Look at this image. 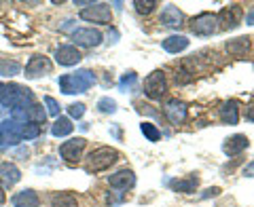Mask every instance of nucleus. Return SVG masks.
<instances>
[{"mask_svg": "<svg viewBox=\"0 0 254 207\" xmlns=\"http://www.w3.org/2000/svg\"><path fill=\"white\" fill-rule=\"evenodd\" d=\"M216 195H220V188H208V190H203V195H201V199H210V197H216Z\"/></svg>", "mask_w": 254, "mask_h": 207, "instance_id": "72a5a7b5", "label": "nucleus"}, {"mask_svg": "<svg viewBox=\"0 0 254 207\" xmlns=\"http://www.w3.org/2000/svg\"><path fill=\"white\" fill-rule=\"evenodd\" d=\"M0 104H2L4 108H11V110H28L32 104H34V93H32L28 87L11 83V85H4Z\"/></svg>", "mask_w": 254, "mask_h": 207, "instance_id": "f257e3e1", "label": "nucleus"}, {"mask_svg": "<svg viewBox=\"0 0 254 207\" xmlns=\"http://www.w3.org/2000/svg\"><path fill=\"white\" fill-rule=\"evenodd\" d=\"M81 19L89 21V23H110L113 21V11H110V4L106 2H91L87 9L81 11Z\"/></svg>", "mask_w": 254, "mask_h": 207, "instance_id": "39448f33", "label": "nucleus"}, {"mask_svg": "<svg viewBox=\"0 0 254 207\" xmlns=\"http://www.w3.org/2000/svg\"><path fill=\"white\" fill-rule=\"evenodd\" d=\"M216 19H218V30H233L240 26V21H242V6L240 4H229L225 6L218 15H216Z\"/></svg>", "mask_w": 254, "mask_h": 207, "instance_id": "1a4fd4ad", "label": "nucleus"}, {"mask_svg": "<svg viewBox=\"0 0 254 207\" xmlns=\"http://www.w3.org/2000/svg\"><path fill=\"white\" fill-rule=\"evenodd\" d=\"M133 83H136V74L133 72H127L121 81H119V87H121V91H125V87H131Z\"/></svg>", "mask_w": 254, "mask_h": 207, "instance_id": "473e14b6", "label": "nucleus"}, {"mask_svg": "<svg viewBox=\"0 0 254 207\" xmlns=\"http://www.w3.org/2000/svg\"><path fill=\"white\" fill-rule=\"evenodd\" d=\"M2 91H4V85L0 83V98H2Z\"/></svg>", "mask_w": 254, "mask_h": 207, "instance_id": "58836bf2", "label": "nucleus"}, {"mask_svg": "<svg viewBox=\"0 0 254 207\" xmlns=\"http://www.w3.org/2000/svg\"><path fill=\"white\" fill-rule=\"evenodd\" d=\"M190 32L195 36H212L218 32V19L214 13H199L197 17L190 19Z\"/></svg>", "mask_w": 254, "mask_h": 207, "instance_id": "20e7f679", "label": "nucleus"}, {"mask_svg": "<svg viewBox=\"0 0 254 207\" xmlns=\"http://www.w3.org/2000/svg\"><path fill=\"white\" fill-rule=\"evenodd\" d=\"M140 131L146 135L148 142H157L159 138H161V131H159L153 123H142V125H140Z\"/></svg>", "mask_w": 254, "mask_h": 207, "instance_id": "cd10ccee", "label": "nucleus"}, {"mask_svg": "<svg viewBox=\"0 0 254 207\" xmlns=\"http://www.w3.org/2000/svg\"><path fill=\"white\" fill-rule=\"evenodd\" d=\"M72 129H74V125L68 116H58L55 123L51 125V135L53 138H66V135L72 133Z\"/></svg>", "mask_w": 254, "mask_h": 207, "instance_id": "412c9836", "label": "nucleus"}, {"mask_svg": "<svg viewBox=\"0 0 254 207\" xmlns=\"http://www.w3.org/2000/svg\"><path fill=\"white\" fill-rule=\"evenodd\" d=\"M68 114L72 118H81L85 114V104H81V102H78V104H70V106H68Z\"/></svg>", "mask_w": 254, "mask_h": 207, "instance_id": "2f4dec72", "label": "nucleus"}, {"mask_svg": "<svg viewBox=\"0 0 254 207\" xmlns=\"http://www.w3.org/2000/svg\"><path fill=\"white\" fill-rule=\"evenodd\" d=\"M0 133H2L4 144H19L21 142V123L13 121V118H6V121L0 123Z\"/></svg>", "mask_w": 254, "mask_h": 207, "instance_id": "4468645a", "label": "nucleus"}, {"mask_svg": "<svg viewBox=\"0 0 254 207\" xmlns=\"http://www.w3.org/2000/svg\"><path fill=\"white\" fill-rule=\"evenodd\" d=\"M93 83H95V74L91 70H76V72L60 76V81H58L62 93H66V95L85 93L89 87H93Z\"/></svg>", "mask_w": 254, "mask_h": 207, "instance_id": "f03ea898", "label": "nucleus"}, {"mask_svg": "<svg viewBox=\"0 0 254 207\" xmlns=\"http://www.w3.org/2000/svg\"><path fill=\"white\" fill-rule=\"evenodd\" d=\"M250 49V38H233V41L227 43V53L229 55H235V57H242V55H246V51Z\"/></svg>", "mask_w": 254, "mask_h": 207, "instance_id": "5701e85b", "label": "nucleus"}, {"mask_svg": "<svg viewBox=\"0 0 254 207\" xmlns=\"http://www.w3.org/2000/svg\"><path fill=\"white\" fill-rule=\"evenodd\" d=\"M85 146H87L85 138H72V140L64 142V144L60 146V156L68 165H76L78 161H81L83 153H85Z\"/></svg>", "mask_w": 254, "mask_h": 207, "instance_id": "423d86ee", "label": "nucleus"}, {"mask_svg": "<svg viewBox=\"0 0 254 207\" xmlns=\"http://www.w3.org/2000/svg\"><path fill=\"white\" fill-rule=\"evenodd\" d=\"M19 70H21V66L17 61L0 57V76H15V74H19Z\"/></svg>", "mask_w": 254, "mask_h": 207, "instance_id": "a878e982", "label": "nucleus"}, {"mask_svg": "<svg viewBox=\"0 0 254 207\" xmlns=\"http://www.w3.org/2000/svg\"><path fill=\"white\" fill-rule=\"evenodd\" d=\"M11 203L13 207H38L41 205V197L36 195V190L26 188V190H19L11 197Z\"/></svg>", "mask_w": 254, "mask_h": 207, "instance_id": "dca6fc26", "label": "nucleus"}, {"mask_svg": "<svg viewBox=\"0 0 254 207\" xmlns=\"http://www.w3.org/2000/svg\"><path fill=\"white\" fill-rule=\"evenodd\" d=\"M0 146H4V140H2V133H0Z\"/></svg>", "mask_w": 254, "mask_h": 207, "instance_id": "ea45409f", "label": "nucleus"}, {"mask_svg": "<svg viewBox=\"0 0 254 207\" xmlns=\"http://www.w3.org/2000/svg\"><path fill=\"white\" fill-rule=\"evenodd\" d=\"M157 4H159L157 0H133V6H136V11L138 13H144V15L153 13Z\"/></svg>", "mask_w": 254, "mask_h": 207, "instance_id": "c85d7f7f", "label": "nucleus"}, {"mask_svg": "<svg viewBox=\"0 0 254 207\" xmlns=\"http://www.w3.org/2000/svg\"><path fill=\"white\" fill-rule=\"evenodd\" d=\"M72 43L76 47L91 49V47H98L102 43V32L93 30V28H78V30L72 32Z\"/></svg>", "mask_w": 254, "mask_h": 207, "instance_id": "9d476101", "label": "nucleus"}, {"mask_svg": "<svg viewBox=\"0 0 254 207\" xmlns=\"http://www.w3.org/2000/svg\"><path fill=\"white\" fill-rule=\"evenodd\" d=\"M51 207H78V201L72 193H55L51 197Z\"/></svg>", "mask_w": 254, "mask_h": 207, "instance_id": "b1692460", "label": "nucleus"}, {"mask_svg": "<svg viewBox=\"0 0 254 207\" xmlns=\"http://www.w3.org/2000/svg\"><path fill=\"white\" fill-rule=\"evenodd\" d=\"M182 21H185V15L178 9L176 4H168L161 11V23L168 28H182Z\"/></svg>", "mask_w": 254, "mask_h": 207, "instance_id": "a211bd4d", "label": "nucleus"}, {"mask_svg": "<svg viewBox=\"0 0 254 207\" xmlns=\"http://www.w3.org/2000/svg\"><path fill=\"white\" fill-rule=\"evenodd\" d=\"M98 108H100V112L115 114V112H117V102L110 100V98H102V100L98 102Z\"/></svg>", "mask_w": 254, "mask_h": 207, "instance_id": "c756f323", "label": "nucleus"}, {"mask_svg": "<svg viewBox=\"0 0 254 207\" xmlns=\"http://www.w3.org/2000/svg\"><path fill=\"white\" fill-rule=\"evenodd\" d=\"M161 45H163V49L168 51V53H180V51H185L187 47H189V38H187V36L174 34V36H168V38H165Z\"/></svg>", "mask_w": 254, "mask_h": 207, "instance_id": "4be33fe9", "label": "nucleus"}, {"mask_svg": "<svg viewBox=\"0 0 254 207\" xmlns=\"http://www.w3.org/2000/svg\"><path fill=\"white\" fill-rule=\"evenodd\" d=\"M165 91H168V81H165V74L161 70H155L144 78V93L150 100H161Z\"/></svg>", "mask_w": 254, "mask_h": 207, "instance_id": "0eeeda50", "label": "nucleus"}, {"mask_svg": "<svg viewBox=\"0 0 254 207\" xmlns=\"http://www.w3.org/2000/svg\"><path fill=\"white\" fill-rule=\"evenodd\" d=\"M248 146H250V140L246 138V135H242V133H235V135H231V138L225 140V144H222V153H225L227 156H235V155L244 153Z\"/></svg>", "mask_w": 254, "mask_h": 207, "instance_id": "2eb2a0df", "label": "nucleus"}, {"mask_svg": "<svg viewBox=\"0 0 254 207\" xmlns=\"http://www.w3.org/2000/svg\"><path fill=\"white\" fill-rule=\"evenodd\" d=\"M246 23H250V26H252V23H254V6H252V9H250V13H248V17H246Z\"/></svg>", "mask_w": 254, "mask_h": 207, "instance_id": "e433bc0d", "label": "nucleus"}, {"mask_svg": "<svg viewBox=\"0 0 254 207\" xmlns=\"http://www.w3.org/2000/svg\"><path fill=\"white\" fill-rule=\"evenodd\" d=\"M81 59H83V55L74 45H62V47H58V51H55V61H58L60 66L70 68V66H76Z\"/></svg>", "mask_w": 254, "mask_h": 207, "instance_id": "9b49d317", "label": "nucleus"}, {"mask_svg": "<svg viewBox=\"0 0 254 207\" xmlns=\"http://www.w3.org/2000/svg\"><path fill=\"white\" fill-rule=\"evenodd\" d=\"M45 106H47V112L51 116H60V104L55 102L51 95H45Z\"/></svg>", "mask_w": 254, "mask_h": 207, "instance_id": "7c9ffc66", "label": "nucleus"}, {"mask_svg": "<svg viewBox=\"0 0 254 207\" xmlns=\"http://www.w3.org/2000/svg\"><path fill=\"white\" fill-rule=\"evenodd\" d=\"M47 118V112L43 110L41 104H32V106L26 110V123H36V125H43Z\"/></svg>", "mask_w": 254, "mask_h": 207, "instance_id": "393cba45", "label": "nucleus"}, {"mask_svg": "<svg viewBox=\"0 0 254 207\" xmlns=\"http://www.w3.org/2000/svg\"><path fill=\"white\" fill-rule=\"evenodd\" d=\"M43 133L41 125L36 123H21V140H34Z\"/></svg>", "mask_w": 254, "mask_h": 207, "instance_id": "bb28decb", "label": "nucleus"}, {"mask_svg": "<svg viewBox=\"0 0 254 207\" xmlns=\"http://www.w3.org/2000/svg\"><path fill=\"white\" fill-rule=\"evenodd\" d=\"M244 176H246V178H254V161H252L250 165L244 167Z\"/></svg>", "mask_w": 254, "mask_h": 207, "instance_id": "f704fd0d", "label": "nucleus"}, {"mask_svg": "<svg viewBox=\"0 0 254 207\" xmlns=\"http://www.w3.org/2000/svg\"><path fill=\"white\" fill-rule=\"evenodd\" d=\"M21 180V171L15 163H0V188H11Z\"/></svg>", "mask_w": 254, "mask_h": 207, "instance_id": "ddd939ff", "label": "nucleus"}, {"mask_svg": "<svg viewBox=\"0 0 254 207\" xmlns=\"http://www.w3.org/2000/svg\"><path fill=\"white\" fill-rule=\"evenodd\" d=\"M119 161V153L110 146H100L89 153L87 156V163H85V169L89 173H98V171H104L108 169L110 165H115Z\"/></svg>", "mask_w": 254, "mask_h": 207, "instance_id": "7ed1b4c3", "label": "nucleus"}, {"mask_svg": "<svg viewBox=\"0 0 254 207\" xmlns=\"http://www.w3.org/2000/svg\"><path fill=\"white\" fill-rule=\"evenodd\" d=\"M108 184L113 188H117V190H127V188H131L133 184H136V176H133L131 169H121V171H117L108 178Z\"/></svg>", "mask_w": 254, "mask_h": 207, "instance_id": "f3484780", "label": "nucleus"}, {"mask_svg": "<svg viewBox=\"0 0 254 207\" xmlns=\"http://www.w3.org/2000/svg\"><path fill=\"white\" fill-rule=\"evenodd\" d=\"M53 68V63L49 61V57L45 55H32L30 61L26 63V78L34 81V78H41L45 74H49Z\"/></svg>", "mask_w": 254, "mask_h": 207, "instance_id": "6e6552de", "label": "nucleus"}, {"mask_svg": "<svg viewBox=\"0 0 254 207\" xmlns=\"http://www.w3.org/2000/svg\"><path fill=\"white\" fill-rule=\"evenodd\" d=\"M6 203V195H4V188H0V205Z\"/></svg>", "mask_w": 254, "mask_h": 207, "instance_id": "4c0bfd02", "label": "nucleus"}, {"mask_svg": "<svg viewBox=\"0 0 254 207\" xmlns=\"http://www.w3.org/2000/svg\"><path fill=\"white\" fill-rule=\"evenodd\" d=\"M220 121L225 125H237L240 123V104L235 100H229L220 106Z\"/></svg>", "mask_w": 254, "mask_h": 207, "instance_id": "6ab92c4d", "label": "nucleus"}, {"mask_svg": "<svg viewBox=\"0 0 254 207\" xmlns=\"http://www.w3.org/2000/svg\"><path fill=\"white\" fill-rule=\"evenodd\" d=\"M170 186H172V190H176V193L193 195L197 190V186H199V178H197V176H189L185 180H174V182H170Z\"/></svg>", "mask_w": 254, "mask_h": 207, "instance_id": "aec40b11", "label": "nucleus"}, {"mask_svg": "<svg viewBox=\"0 0 254 207\" xmlns=\"http://www.w3.org/2000/svg\"><path fill=\"white\" fill-rule=\"evenodd\" d=\"M246 118H248L250 123H254V104H252V106H250L248 110H246Z\"/></svg>", "mask_w": 254, "mask_h": 207, "instance_id": "c9c22d12", "label": "nucleus"}, {"mask_svg": "<svg viewBox=\"0 0 254 207\" xmlns=\"http://www.w3.org/2000/svg\"><path fill=\"white\" fill-rule=\"evenodd\" d=\"M165 116H168V121L172 125H182L189 116L187 104L180 102V100H170L168 104H165Z\"/></svg>", "mask_w": 254, "mask_h": 207, "instance_id": "f8f14e48", "label": "nucleus"}]
</instances>
